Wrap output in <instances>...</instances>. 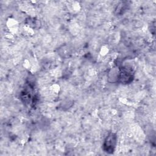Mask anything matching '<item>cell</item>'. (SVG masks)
Returning a JSON list of instances; mask_svg holds the SVG:
<instances>
[{
	"mask_svg": "<svg viewBox=\"0 0 156 156\" xmlns=\"http://www.w3.org/2000/svg\"><path fill=\"white\" fill-rule=\"evenodd\" d=\"M134 71L131 66L125 65L119 69L118 80L123 84H127L132 82Z\"/></svg>",
	"mask_w": 156,
	"mask_h": 156,
	"instance_id": "1",
	"label": "cell"
},
{
	"mask_svg": "<svg viewBox=\"0 0 156 156\" xmlns=\"http://www.w3.org/2000/svg\"><path fill=\"white\" fill-rule=\"evenodd\" d=\"M117 144V135L113 132L109 133L105 137L103 143V150L107 154L114 152Z\"/></svg>",
	"mask_w": 156,
	"mask_h": 156,
	"instance_id": "2",
	"label": "cell"
}]
</instances>
